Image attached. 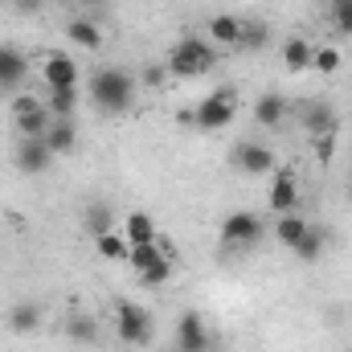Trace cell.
Here are the masks:
<instances>
[{
	"label": "cell",
	"mask_w": 352,
	"mask_h": 352,
	"mask_svg": "<svg viewBox=\"0 0 352 352\" xmlns=\"http://www.w3.org/2000/svg\"><path fill=\"white\" fill-rule=\"evenodd\" d=\"M90 102L102 111V115H127L131 102H135V78L123 70V66H102L90 74Z\"/></svg>",
	"instance_id": "cell-1"
},
{
	"label": "cell",
	"mask_w": 352,
	"mask_h": 352,
	"mask_svg": "<svg viewBox=\"0 0 352 352\" xmlns=\"http://www.w3.org/2000/svg\"><path fill=\"white\" fill-rule=\"evenodd\" d=\"M164 66H168L173 78H201L217 66V54H213L209 37H180Z\"/></svg>",
	"instance_id": "cell-2"
},
{
	"label": "cell",
	"mask_w": 352,
	"mask_h": 352,
	"mask_svg": "<svg viewBox=\"0 0 352 352\" xmlns=\"http://www.w3.org/2000/svg\"><path fill=\"white\" fill-rule=\"evenodd\" d=\"M234 119H238V94L230 87L205 94V98L192 107V127H201V131H221V127H230Z\"/></svg>",
	"instance_id": "cell-3"
},
{
	"label": "cell",
	"mask_w": 352,
	"mask_h": 352,
	"mask_svg": "<svg viewBox=\"0 0 352 352\" xmlns=\"http://www.w3.org/2000/svg\"><path fill=\"white\" fill-rule=\"evenodd\" d=\"M50 123H54V115H50L45 98H37V94H16L12 98V127H16L21 140H45Z\"/></svg>",
	"instance_id": "cell-4"
},
{
	"label": "cell",
	"mask_w": 352,
	"mask_h": 352,
	"mask_svg": "<svg viewBox=\"0 0 352 352\" xmlns=\"http://www.w3.org/2000/svg\"><path fill=\"white\" fill-rule=\"evenodd\" d=\"M266 238V221L254 209H238L221 221V246L226 250H250Z\"/></svg>",
	"instance_id": "cell-5"
},
{
	"label": "cell",
	"mask_w": 352,
	"mask_h": 352,
	"mask_svg": "<svg viewBox=\"0 0 352 352\" xmlns=\"http://www.w3.org/2000/svg\"><path fill=\"white\" fill-rule=\"evenodd\" d=\"M115 320H119V340L123 344H131V349H144V344H152V316L140 307V303H131V299H115Z\"/></svg>",
	"instance_id": "cell-6"
},
{
	"label": "cell",
	"mask_w": 352,
	"mask_h": 352,
	"mask_svg": "<svg viewBox=\"0 0 352 352\" xmlns=\"http://www.w3.org/2000/svg\"><path fill=\"white\" fill-rule=\"evenodd\" d=\"M127 263L135 266L140 283L144 287H164L173 278V258L160 250V242H144V246H131V258Z\"/></svg>",
	"instance_id": "cell-7"
},
{
	"label": "cell",
	"mask_w": 352,
	"mask_h": 352,
	"mask_svg": "<svg viewBox=\"0 0 352 352\" xmlns=\"http://www.w3.org/2000/svg\"><path fill=\"white\" fill-rule=\"evenodd\" d=\"M230 164L242 176H266V173H274V152H270L266 144H258V140H242V144L234 148Z\"/></svg>",
	"instance_id": "cell-8"
},
{
	"label": "cell",
	"mask_w": 352,
	"mask_h": 352,
	"mask_svg": "<svg viewBox=\"0 0 352 352\" xmlns=\"http://www.w3.org/2000/svg\"><path fill=\"white\" fill-rule=\"evenodd\" d=\"M41 78H45V90H78V62L70 54H50L41 62Z\"/></svg>",
	"instance_id": "cell-9"
},
{
	"label": "cell",
	"mask_w": 352,
	"mask_h": 352,
	"mask_svg": "<svg viewBox=\"0 0 352 352\" xmlns=\"http://www.w3.org/2000/svg\"><path fill=\"white\" fill-rule=\"evenodd\" d=\"M12 164H16L25 176H41L50 164H54V152H50L45 140H16V148H12Z\"/></svg>",
	"instance_id": "cell-10"
},
{
	"label": "cell",
	"mask_w": 352,
	"mask_h": 352,
	"mask_svg": "<svg viewBox=\"0 0 352 352\" xmlns=\"http://www.w3.org/2000/svg\"><path fill=\"white\" fill-rule=\"evenodd\" d=\"M266 201H270L274 213H295L299 209V176H295V168H274Z\"/></svg>",
	"instance_id": "cell-11"
},
{
	"label": "cell",
	"mask_w": 352,
	"mask_h": 352,
	"mask_svg": "<svg viewBox=\"0 0 352 352\" xmlns=\"http://www.w3.org/2000/svg\"><path fill=\"white\" fill-rule=\"evenodd\" d=\"M209 328L201 320V311H184L176 320V352H209Z\"/></svg>",
	"instance_id": "cell-12"
},
{
	"label": "cell",
	"mask_w": 352,
	"mask_h": 352,
	"mask_svg": "<svg viewBox=\"0 0 352 352\" xmlns=\"http://www.w3.org/2000/svg\"><path fill=\"white\" fill-rule=\"evenodd\" d=\"M25 78H29V62H25V54L12 50V45H0V90L21 87Z\"/></svg>",
	"instance_id": "cell-13"
},
{
	"label": "cell",
	"mask_w": 352,
	"mask_h": 352,
	"mask_svg": "<svg viewBox=\"0 0 352 352\" xmlns=\"http://www.w3.org/2000/svg\"><path fill=\"white\" fill-rule=\"evenodd\" d=\"M238 37H242V16L238 12H213L209 16V41L213 45H234L238 50Z\"/></svg>",
	"instance_id": "cell-14"
},
{
	"label": "cell",
	"mask_w": 352,
	"mask_h": 352,
	"mask_svg": "<svg viewBox=\"0 0 352 352\" xmlns=\"http://www.w3.org/2000/svg\"><path fill=\"white\" fill-rule=\"evenodd\" d=\"M45 144H50L54 156H70V152L78 148V127H74V119H54L50 131H45Z\"/></svg>",
	"instance_id": "cell-15"
},
{
	"label": "cell",
	"mask_w": 352,
	"mask_h": 352,
	"mask_svg": "<svg viewBox=\"0 0 352 352\" xmlns=\"http://www.w3.org/2000/svg\"><path fill=\"white\" fill-rule=\"evenodd\" d=\"M311 54H316V45H311L307 37H287V41H283V66H287L291 74L311 70Z\"/></svg>",
	"instance_id": "cell-16"
},
{
	"label": "cell",
	"mask_w": 352,
	"mask_h": 352,
	"mask_svg": "<svg viewBox=\"0 0 352 352\" xmlns=\"http://www.w3.org/2000/svg\"><path fill=\"white\" fill-rule=\"evenodd\" d=\"M332 127H340V119L332 115L328 102H307L303 107V131H307V140H316V135H324Z\"/></svg>",
	"instance_id": "cell-17"
},
{
	"label": "cell",
	"mask_w": 352,
	"mask_h": 352,
	"mask_svg": "<svg viewBox=\"0 0 352 352\" xmlns=\"http://www.w3.org/2000/svg\"><path fill=\"white\" fill-rule=\"evenodd\" d=\"M283 115H287V98H283V94L266 90V94L254 98V123H258V127H278Z\"/></svg>",
	"instance_id": "cell-18"
},
{
	"label": "cell",
	"mask_w": 352,
	"mask_h": 352,
	"mask_svg": "<svg viewBox=\"0 0 352 352\" xmlns=\"http://www.w3.org/2000/svg\"><path fill=\"white\" fill-rule=\"evenodd\" d=\"M123 238H127L131 246H144V242H156L160 230H156V221H152L144 209H135V213H127V221H123Z\"/></svg>",
	"instance_id": "cell-19"
},
{
	"label": "cell",
	"mask_w": 352,
	"mask_h": 352,
	"mask_svg": "<svg viewBox=\"0 0 352 352\" xmlns=\"http://www.w3.org/2000/svg\"><path fill=\"white\" fill-rule=\"evenodd\" d=\"M307 217H299V213H278V221H274V242L278 246H287V250H295L299 246V238L307 234Z\"/></svg>",
	"instance_id": "cell-20"
},
{
	"label": "cell",
	"mask_w": 352,
	"mask_h": 352,
	"mask_svg": "<svg viewBox=\"0 0 352 352\" xmlns=\"http://www.w3.org/2000/svg\"><path fill=\"white\" fill-rule=\"evenodd\" d=\"M66 37H70L74 45L90 50V54H94V50H102V29H98L90 16H74V21L66 25Z\"/></svg>",
	"instance_id": "cell-21"
},
{
	"label": "cell",
	"mask_w": 352,
	"mask_h": 352,
	"mask_svg": "<svg viewBox=\"0 0 352 352\" xmlns=\"http://www.w3.org/2000/svg\"><path fill=\"white\" fill-rule=\"evenodd\" d=\"M94 250H98V258H107V263H127L131 258V242L123 238V234H98L94 238Z\"/></svg>",
	"instance_id": "cell-22"
},
{
	"label": "cell",
	"mask_w": 352,
	"mask_h": 352,
	"mask_svg": "<svg viewBox=\"0 0 352 352\" xmlns=\"http://www.w3.org/2000/svg\"><path fill=\"white\" fill-rule=\"evenodd\" d=\"M324 246H328V234H324L320 226H307V234L299 238V246H295L291 254H295L299 263H316V258L324 254Z\"/></svg>",
	"instance_id": "cell-23"
},
{
	"label": "cell",
	"mask_w": 352,
	"mask_h": 352,
	"mask_svg": "<svg viewBox=\"0 0 352 352\" xmlns=\"http://www.w3.org/2000/svg\"><path fill=\"white\" fill-rule=\"evenodd\" d=\"M270 45V29H266V21H242V37H238V50H246V54H258Z\"/></svg>",
	"instance_id": "cell-24"
},
{
	"label": "cell",
	"mask_w": 352,
	"mask_h": 352,
	"mask_svg": "<svg viewBox=\"0 0 352 352\" xmlns=\"http://www.w3.org/2000/svg\"><path fill=\"white\" fill-rule=\"evenodd\" d=\"M82 226L90 230V238L111 234V230H115V209H111V205H102V201H94V205L87 209V217H82Z\"/></svg>",
	"instance_id": "cell-25"
},
{
	"label": "cell",
	"mask_w": 352,
	"mask_h": 352,
	"mask_svg": "<svg viewBox=\"0 0 352 352\" xmlns=\"http://www.w3.org/2000/svg\"><path fill=\"white\" fill-rule=\"evenodd\" d=\"M45 107L54 119H74L78 111V90H45Z\"/></svg>",
	"instance_id": "cell-26"
},
{
	"label": "cell",
	"mask_w": 352,
	"mask_h": 352,
	"mask_svg": "<svg viewBox=\"0 0 352 352\" xmlns=\"http://www.w3.org/2000/svg\"><path fill=\"white\" fill-rule=\"evenodd\" d=\"M37 324H41V307H37V303H16V307L8 311V328H12V332H21V336H25V332H33Z\"/></svg>",
	"instance_id": "cell-27"
},
{
	"label": "cell",
	"mask_w": 352,
	"mask_h": 352,
	"mask_svg": "<svg viewBox=\"0 0 352 352\" xmlns=\"http://www.w3.org/2000/svg\"><path fill=\"white\" fill-rule=\"evenodd\" d=\"M66 332H70V340H78V344H98V324H94V316H87V311L70 316Z\"/></svg>",
	"instance_id": "cell-28"
},
{
	"label": "cell",
	"mask_w": 352,
	"mask_h": 352,
	"mask_svg": "<svg viewBox=\"0 0 352 352\" xmlns=\"http://www.w3.org/2000/svg\"><path fill=\"white\" fill-rule=\"evenodd\" d=\"M336 144H340V127H332V131H324V135H316L311 140V152H316V160L328 168L332 164V156H336Z\"/></svg>",
	"instance_id": "cell-29"
},
{
	"label": "cell",
	"mask_w": 352,
	"mask_h": 352,
	"mask_svg": "<svg viewBox=\"0 0 352 352\" xmlns=\"http://www.w3.org/2000/svg\"><path fill=\"white\" fill-rule=\"evenodd\" d=\"M311 70H320V74H336V70H340V50H336V45H316V54H311Z\"/></svg>",
	"instance_id": "cell-30"
},
{
	"label": "cell",
	"mask_w": 352,
	"mask_h": 352,
	"mask_svg": "<svg viewBox=\"0 0 352 352\" xmlns=\"http://www.w3.org/2000/svg\"><path fill=\"white\" fill-rule=\"evenodd\" d=\"M332 25L340 37H352V0H332Z\"/></svg>",
	"instance_id": "cell-31"
},
{
	"label": "cell",
	"mask_w": 352,
	"mask_h": 352,
	"mask_svg": "<svg viewBox=\"0 0 352 352\" xmlns=\"http://www.w3.org/2000/svg\"><path fill=\"white\" fill-rule=\"evenodd\" d=\"M168 78H173V74H168V66H144V74H140V82H144L148 90H160Z\"/></svg>",
	"instance_id": "cell-32"
},
{
	"label": "cell",
	"mask_w": 352,
	"mask_h": 352,
	"mask_svg": "<svg viewBox=\"0 0 352 352\" xmlns=\"http://www.w3.org/2000/svg\"><path fill=\"white\" fill-rule=\"evenodd\" d=\"M12 8L21 16H33V12H41V0H12Z\"/></svg>",
	"instance_id": "cell-33"
},
{
	"label": "cell",
	"mask_w": 352,
	"mask_h": 352,
	"mask_svg": "<svg viewBox=\"0 0 352 352\" xmlns=\"http://www.w3.org/2000/svg\"><path fill=\"white\" fill-rule=\"evenodd\" d=\"M82 4H102V0H82Z\"/></svg>",
	"instance_id": "cell-34"
},
{
	"label": "cell",
	"mask_w": 352,
	"mask_h": 352,
	"mask_svg": "<svg viewBox=\"0 0 352 352\" xmlns=\"http://www.w3.org/2000/svg\"><path fill=\"white\" fill-rule=\"evenodd\" d=\"M349 201H352V180H349Z\"/></svg>",
	"instance_id": "cell-35"
},
{
	"label": "cell",
	"mask_w": 352,
	"mask_h": 352,
	"mask_svg": "<svg viewBox=\"0 0 352 352\" xmlns=\"http://www.w3.org/2000/svg\"><path fill=\"white\" fill-rule=\"evenodd\" d=\"M173 352H176V349H173Z\"/></svg>",
	"instance_id": "cell-36"
}]
</instances>
